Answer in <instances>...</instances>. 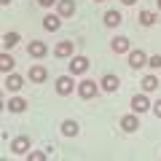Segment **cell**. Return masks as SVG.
<instances>
[{"label":"cell","instance_id":"f546056e","mask_svg":"<svg viewBox=\"0 0 161 161\" xmlns=\"http://www.w3.org/2000/svg\"><path fill=\"white\" fill-rule=\"evenodd\" d=\"M94 3H105V0H94Z\"/></svg>","mask_w":161,"mask_h":161},{"label":"cell","instance_id":"d6986e66","mask_svg":"<svg viewBox=\"0 0 161 161\" xmlns=\"http://www.w3.org/2000/svg\"><path fill=\"white\" fill-rule=\"evenodd\" d=\"M19 40H22V35H19L16 30H11V32H6V35H3V48H6V51H11V48L16 46Z\"/></svg>","mask_w":161,"mask_h":161},{"label":"cell","instance_id":"8fae6325","mask_svg":"<svg viewBox=\"0 0 161 161\" xmlns=\"http://www.w3.org/2000/svg\"><path fill=\"white\" fill-rule=\"evenodd\" d=\"M148 110H150V99L145 97V94H134L132 97V113L142 115V113H148Z\"/></svg>","mask_w":161,"mask_h":161},{"label":"cell","instance_id":"5b68a950","mask_svg":"<svg viewBox=\"0 0 161 161\" xmlns=\"http://www.w3.org/2000/svg\"><path fill=\"white\" fill-rule=\"evenodd\" d=\"M46 54H48V46L43 40H30L27 43V57L30 59H43Z\"/></svg>","mask_w":161,"mask_h":161},{"label":"cell","instance_id":"7c38bea8","mask_svg":"<svg viewBox=\"0 0 161 161\" xmlns=\"http://www.w3.org/2000/svg\"><path fill=\"white\" fill-rule=\"evenodd\" d=\"M27 78L32 80V83H43V80L48 78V70L43 67V64H30V70H27Z\"/></svg>","mask_w":161,"mask_h":161},{"label":"cell","instance_id":"e0dca14e","mask_svg":"<svg viewBox=\"0 0 161 161\" xmlns=\"http://www.w3.org/2000/svg\"><path fill=\"white\" fill-rule=\"evenodd\" d=\"M6 110H11V113H24V110H27V99L24 97H11L6 102Z\"/></svg>","mask_w":161,"mask_h":161},{"label":"cell","instance_id":"603a6c76","mask_svg":"<svg viewBox=\"0 0 161 161\" xmlns=\"http://www.w3.org/2000/svg\"><path fill=\"white\" fill-rule=\"evenodd\" d=\"M46 158H48L46 150H30L27 153V161H46Z\"/></svg>","mask_w":161,"mask_h":161},{"label":"cell","instance_id":"277c9868","mask_svg":"<svg viewBox=\"0 0 161 161\" xmlns=\"http://www.w3.org/2000/svg\"><path fill=\"white\" fill-rule=\"evenodd\" d=\"M118 126L124 129V132H126V134L137 132V129H140V115H137V113H126V115H121Z\"/></svg>","mask_w":161,"mask_h":161},{"label":"cell","instance_id":"52a82bcc","mask_svg":"<svg viewBox=\"0 0 161 161\" xmlns=\"http://www.w3.org/2000/svg\"><path fill=\"white\" fill-rule=\"evenodd\" d=\"M11 153L14 156H27L30 153V137H24V134L14 137L11 140Z\"/></svg>","mask_w":161,"mask_h":161},{"label":"cell","instance_id":"44dd1931","mask_svg":"<svg viewBox=\"0 0 161 161\" xmlns=\"http://www.w3.org/2000/svg\"><path fill=\"white\" fill-rule=\"evenodd\" d=\"M137 22L142 24V27H153V24L158 22V16H156L153 11H140V16H137Z\"/></svg>","mask_w":161,"mask_h":161},{"label":"cell","instance_id":"7402d4cb","mask_svg":"<svg viewBox=\"0 0 161 161\" xmlns=\"http://www.w3.org/2000/svg\"><path fill=\"white\" fill-rule=\"evenodd\" d=\"M158 89V78L156 75H145L142 78V92H156Z\"/></svg>","mask_w":161,"mask_h":161},{"label":"cell","instance_id":"2e32d148","mask_svg":"<svg viewBox=\"0 0 161 161\" xmlns=\"http://www.w3.org/2000/svg\"><path fill=\"white\" fill-rule=\"evenodd\" d=\"M102 22H105V27H118V24L124 22V16H121V11H115V8H110V11H105Z\"/></svg>","mask_w":161,"mask_h":161},{"label":"cell","instance_id":"7a4b0ae2","mask_svg":"<svg viewBox=\"0 0 161 161\" xmlns=\"http://www.w3.org/2000/svg\"><path fill=\"white\" fill-rule=\"evenodd\" d=\"M97 94H99V83H97V80L86 78V80H80V83H78V97L80 99H94Z\"/></svg>","mask_w":161,"mask_h":161},{"label":"cell","instance_id":"d4e9b609","mask_svg":"<svg viewBox=\"0 0 161 161\" xmlns=\"http://www.w3.org/2000/svg\"><path fill=\"white\" fill-rule=\"evenodd\" d=\"M38 3H40V6H43V8H51L54 3H59V0H38Z\"/></svg>","mask_w":161,"mask_h":161},{"label":"cell","instance_id":"8992f818","mask_svg":"<svg viewBox=\"0 0 161 161\" xmlns=\"http://www.w3.org/2000/svg\"><path fill=\"white\" fill-rule=\"evenodd\" d=\"M129 67L132 70L148 67V54H145L142 48H132V51H129Z\"/></svg>","mask_w":161,"mask_h":161},{"label":"cell","instance_id":"3957f363","mask_svg":"<svg viewBox=\"0 0 161 161\" xmlns=\"http://www.w3.org/2000/svg\"><path fill=\"white\" fill-rule=\"evenodd\" d=\"M86 70H89V59L86 57H70V64H67V73L70 75H86Z\"/></svg>","mask_w":161,"mask_h":161},{"label":"cell","instance_id":"4fadbf2b","mask_svg":"<svg viewBox=\"0 0 161 161\" xmlns=\"http://www.w3.org/2000/svg\"><path fill=\"white\" fill-rule=\"evenodd\" d=\"M110 48H113V54H129V51H132L129 38H124V35H115V38L110 40Z\"/></svg>","mask_w":161,"mask_h":161},{"label":"cell","instance_id":"ba28073f","mask_svg":"<svg viewBox=\"0 0 161 161\" xmlns=\"http://www.w3.org/2000/svg\"><path fill=\"white\" fill-rule=\"evenodd\" d=\"M118 86H121V78H118V75H113V73H105L102 80H99V89H102V92H108V94L118 92Z\"/></svg>","mask_w":161,"mask_h":161},{"label":"cell","instance_id":"4316f807","mask_svg":"<svg viewBox=\"0 0 161 161\" xmlns=\"http://www.w3.org/2000/svg\"><path fill=\"white\" fill-rule=\"evenodd\" d=\"M121 3H124V6H134V3H137V0H121Z\"/></svg>","mask_w":161,"mask_h":161},{"label":"cell","instance_id":"cb8c5ba5","mask_svg":"<svg viewBox=\"0 0 161 161\" xmlns=\"http://www.w3.org/2000/svg\"><path fill=\"white\" fill-rule=\"evenodd\" d=\"M148 67L161 70V54H153V57H148Z\"/></svg>","mask_w":161,"mask_h":161},{"label":"cell","instance_id":"6da1fadb","mask_svg":"<svg viewBox=\"0 0 161 161\" xmlns=\"http://www.w3.org/2000/svg\"><path fill=\"white\" fill-rule=\"evenodd\" d=\"M75 75H59V78L57 80H54V89H57V94H59V97H70V94H73L75 92V89H78V86H75Z\"/></svg>","mask_w":161,"mask_h":161},{"label":"cell","instance_id":"ac0fdd59","mask_svg":"<svg viewBox=\"0 0 161 161\" xmlns=\"http://www.w3.org/2000/svg\"><path fill=\"white\" fill-rule=\"evenodd\" d=\"M62 134L64 137H78V132H80V126H78V121H73V118H67V121H62Z\"/></svg>","mask_w":161,"mask_h":161},{"label":"cell","instance_id":"9c48e42d","mask_svg":"<svg viewBox=\"0 0 161 161\" xmlns=\"http://www.w3.org/2000/svg\"><path fill=\"white\" fill-rule=\"evenodd\" d=\"M73 51H75V43H73V40H59L57 46H54V57H59V59H70V57H73Z\"/></svg>","mask_w":161,"mask_h":161},{"label":"cell","instance_id":"ffe728a7","mask_svg":"<svg viewBox=\"0 0 161 161\" xmlns=\"http://www.w3.org/2000/svg\"><path fill=\"white\" fill-rule=\"evenodd\" d=\"M14 64H16V62H14V57H11V54H8V51H3V54H0V70H3V73H14Z\"/></svg>","mask_w":161,"mask_h":161},{"label":"cell","instance_id":"9a60e30c","mask_svg":"<svg viewBox=\"0 0 161 161\" xmlns=\"http://www.w3.org/2000/svg\"><path fill=\"white\" fill-rule=\"evenodd\" d=\"M59 27H62V16H59V14H48V16H43V30H46V32H57Z\"/></svg>","mask_w":161,"mask_h":161},{"label":"cell","instance_id":"30bf717a","mask_svg":"<svg viewBox=\"0 0 161 161\" xmlns=\"http://www.w3.org/2000/svg\"><path fill=\"white\" fill-rule=\"evenodd\" d=\"M3 86H6V92H11V94H16L19 89L24 86V78L19 73H8L6 75V80H3Z\"/></svg>","mask_w":161,"mask_h":161},{"label":"cell","instance_id":"83f0119b","mask_svg":"<svg viewBox=\"0 0 161 161\" xmlns=\"http://www.w3.org/2000/svg\"><path fill=\"white\" fill-rule=\"evenodd\" d=\"M0 6H11V0H0Z\"/></svg>","mask_w":161,"mask_h":161},{"label":"cell","instance_id":"f1b7e54d","mask_svg":"<svg viewBox=\"0 0 161 161\" xmlns=\"http://www.w3.org/2000/svg\"><path fill=\"white\" fill-rule=\"evenodd\" d=\"M156 6H158V11H161V0H156Z\"/></svg>","mask_w":161,"mask_h":161},{"label":"cell","instance_id":"484cf974","mask_svg":"<svg viewBox=\"0 0 161 161\" xmlns=\"http://www.w3.org/2000/svg\"><path fill=\"white\" fill-rule=\"evenodd\" d=\"M153 113H156V118H161V99L153 105Z\"/></svg>","mask_w":161,"mask_h":161},{"label":"cell","instance_id":"5bb4252c","mask_svg":"<svg viewBox=\"0 0 161 161\" xmlns=\"http://www.w3.org/2000/svg\"><path fill=\"white\" fill-rule=\"evenodd\" d=\"M57 14L62 19L75 16V0H59V3H57Z\"/></svg>","mask_w":161,"mask_h":161}]
</instances>
